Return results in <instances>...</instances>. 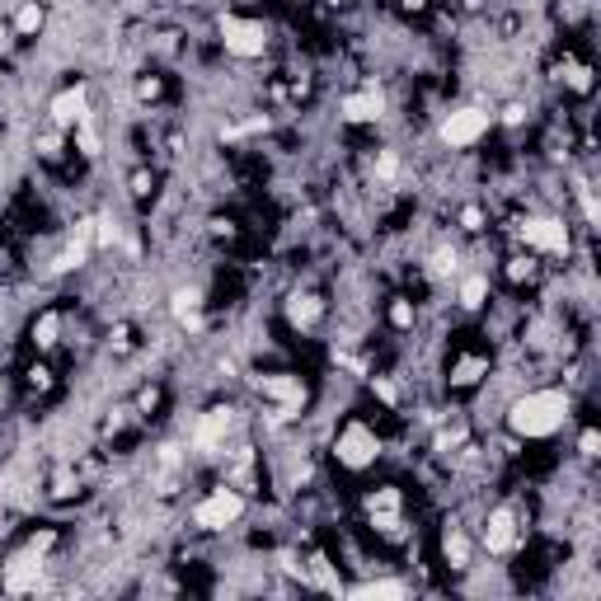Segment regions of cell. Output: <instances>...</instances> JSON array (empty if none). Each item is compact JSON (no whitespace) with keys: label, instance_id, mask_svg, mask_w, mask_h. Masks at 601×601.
Here are the masks:
<instances>
[{"label":"cell","instance_id":"74e56055","mask_svg":"<svg viewBox=\"0 0 601 601\" xmlns=\"http://www.w3.org/2000/svg\"><path fill=\"white\" fill-rule=\"evenodd\" d=\"M113 348H118V353H132V348H137V329H132V324H118V329H113Z\"/></svg>","mask_w":601,"mask_h":601},{"label":"cell","instance_id":"83f0119b","mask_svg":"<svg viewBox=\"0 0 601 601\" xmlns=\"http://www.w3.org/2000/svg\"><path fill=\"white\" fill-rule=\"evenodd\" d=\"M80 494V475L76 470H52V479H47V498H52V503H66V498H76Z\"/></svg>","mask_w":601,"mask_h":601},{"label":"cell","instance_id":"ffe728a7","mask_svg":"<svg viewBox=\"0 0 601 601\" xmlns=\"http://www.w3.org/2000/svg\"><path fill=\"white\" fill-rule=\"evenodd\" d=\"M489 273H456V301L461 310H484L489 306Z\"/></svg>","mask_w":601,"mask_h":601},{"label":"cell","instance_id":"ee69618b","mask_svg":"<svg viewBox=\"0 0 601 601\" xmlns=\"http://www.w3.org/2000/svg\"><path fill=\"white\" fill-rule=\"evenodd\" d=\"M465 5H479V0H465Z\"/></svg>","mask_w":601,"mask_h":601},{"label":"cell","instance_id":"f1b7e54d","mask_svg":"<svg viewBox=\"0 0 601 601\" xmlns=\"http://www.w3.org/2000/svg\"><path fill=\"white\" fill-rule=\"evenodd\" d=\"M371 179L376 184H395L400 179V151H376V160H371Z\"/></svg>","mask_w":601,"mask_h":601},{"label":"cell","instance_id":"f35d334b","mask_svg":"<svg viewBox=\"0 0 601 601\" xmlns=\"http://www.w3.org/2000/svg\"><path fill=\"white\" fill-rule=\"evenodd\" d=\"M494 118H503V127H522L526 118H531V108H526V104H508L503 113H494Z\"/></svg>","mask_w":601,"mask_h":601},{"label":"cell","instance_id":"836d02e7","mask_svg":"<svg viewBox=\"0 0 601 601\" xmlns=\"http://www.w3.org/2000/svg\"><path fill=\"white\" fill-rule=\"evenodd\" d=\"M578 456H583V461H597V456H601V432L592 428V423L578 428Z\"/></svg>","mask_w":601,"mask_h":601},{"label":"cell","instance_id":"1f68e13d","mask_svg":"<svg viewBox=\"0 0 601 601\" xmlns=\"http://www.w3.org/2000/svg\"><path fill=\"white\" fill-rule=\"evenodd\" d=\"M155 184H160V179H155L151 170H132V179H127V193H132V202H151L155 198Z\"/></svg>","mask_w":601,"mask_h":601},{"label":"cell","instance_id":"cb8c5ba5","mask_svg":"<svg viewBox=\"0 0 601 601\" xmlns=\"http://www.w3.org/2000/svg\"><path fill=\"white\" fill-rule=\"evenodd\" d=\"M24 390H29V395H52V390H57V371H52L47 357H33L29 367H24Z\"/></svg>","mask_w":601,"mask_h":601},{"label":"cell","instance_id":"277c9868","mask_svg":"<svg viewBox=\"0 0 601 601\" xmlns=\"http://www.w3.org/2000/svg\"><path fill=\"white\" fill-rule=\"evenodd\" d=\"M245 512H249L245 489L231 484V479H221V484H212V489L193 503V526H198L202 536H221V531L245 522Z\"/></svg>","mask_w":601,"mask_h":601},{"label":"cell","instance_id":"ac0fdd59","mask_svg":"<svg viewBox=\"0 0 601 601\" xmlns=\"http://www.w3.org/2000/svg\"><path fill=\"white\" fill-rule=\"evenodd\" d=\"M10 29H15L19 43L38 38V33L47 29V5L43 0H15V10H10Z\"/></svg>","mask_w":601,"mask_h":601},{"label":"cell","instance_id":"6da1fadb","mask_svg":"<svg viewBox=\"0 0 601 601\" xmlns=\"http://www.w3.org/2000/svg\"><path fill=\"white\" fill-rule=\"evenodd\" d=\"M569 418H573V400H569V390H559V386L526 390V395H517L508 404V432L517 442H550Z\"/></svg>","mask_w":601,"mask_h":601},{"label":"cell","instance_id":"e0dca14e","mask_svg":"<svg viewBox=\"0 0 601 601\" xmlns=\"http://www.w3.org/2000/svg\"><path fill=\"white\" fill-rule=\"evenodd\" d=\"M202 306H207V301H202V287H179V292H170V315L184 334H202V329H207Z\"/></svg>","mask_w":601,"mask_h":601},{"label":"cell","instance_id":"4316f807","mask_svg":"<svg viewBox=\"0 0 601 601\" xmlns=\"http://www.w3.org/2000/svg\"><path fill=\"white\" fill-rule=\"evenodd\" d=\"M386 508H404V494L395 484H371L367 494H362V517L367 512H386Z\"/></svg>","mask_w":601,"mask_h":601},{"label":"cell","instance_id":"2e32d148","mask_svg":"<svg viewBox=\"0 0 601 601\" xmlns=\"http://www.w3.org/2000/svg\"><path fill=\"white\" fill-rule=\"evenodd\" d=\"M437 555H442V564H447L451 573H465L470 564H475L479 545H475V536H470L461 522H447V526H442V536H437Z\"/></svg>","mask_w":601,"mask_h":601},{"label":"cell","instance_id":"52a82bcc","mask_svg":"<svg viewBox=\"0 0 601 601\" xmlns=\"http://www.w3.org/2000/svg\"><path fill=\"white\" fill-rule=\"evenodd\" d=\"M494 108L484 104H461L451 108L447 118L437 123V137H442V146H451V151H470V146H479V141L494 132Z\"/></svg>","mask_w":601,"mask_h":601},{"label":"cell","instance_id":"8992f818","mask_svg":"<svg viewBox=\"0 0 601 601\" xmlns=\"http://www.w3.org/2000/svg\"><path fill=\"white\" fill-rule=\"evenodd\" d=\"M216 38L226 47V57H235V62H259L263 52L273 47V29L254 15H221Z\"/></svg>","mask_w":601,"mask_h":601},{"label":"cell","instance_id":"484cf974","mask_svg":"<svg viewBox=\"0 0 601 601\" xmlns=\"http://www.w3.org/2000/svg\"><path fill=\"white\" fill-rule=\"evenodd\" d=\"M503 278L512 282V287H531V282L540 278V263H536V254L526 249V254H512L508 263H503Z\"/></svg>","mask_w":601,"mask_h":601},{"label":"cell","instance_id":"3957f363","mask_svg":"<svg viewBox=\"0 0 601 601\" xmlns=\"http://www.w3.org/2000/svg\"><path fill=\"white\" fill-rule=\"evenodd\" d=\"M334 465L343 475H367L371 465L381 461V432L371 428L367 418H343V428L334 432V447H329Z\"/></svg>","mask_w":601,"mask_h":601},{"label":"cell","instance_id":"f546056e","mask_svg":"<svg viewBox=\"0 0 601 601\" xmlns=\"http://www.w3.org/2000/svg\"><path fill=\"white\" fill-rule=\"evenodd\" d=\"M456 221H461L465 235H479L484 226H489V212L479 207V202H461V212H456Z\"/></svg>","mask_w":601,"mask_h":601},{"label":"cell","instance_id":"d590c367","mask_svg":"<svg viewBox=\"0 0 601 601\" xmlns=\"http://www.w3.org/2000/svg\"><path fill=\"white\" fill-rule=\"evenodd\" d=\"M578 207H583V216H587V231H597L601 212H597V198H592V184H578Z\"/></svg>","mask_w":601,"mask_h":601},{"label":"cell","instance_id":"8fae6325","mask_svg":"<svg viewBox=\"0 0 601 601\" xmlns=\"http://www.w3.org/2000/svg\"><path fill=\"white\" fill-rule=\"evenodd\" d=\"M85 118H90V85L76 80V85H62V90L47 99V127H57L66 137H71Z\"/></svg>","mask_w":601,"mask_h":601},{"label":"cell","instance_id":"b9f144b4","mask_svg":"<svg viewBox=\"0 0 601 601\" xmlns=\"http://www.w3.org/2000/svg\"><path fill=\"white\" fill-rule=\"evenodd\" d=\"M400 10H404L409 19H418V15H428V0H404Z\"/></svg>","mask_w":601,"mask_h":601},{"label":"cell","instance_id":"5b68a950","mask_svg":"<svg viewBox=\"0 0 601 601\" xmlns=\"http://www.w3.org/2000/svg\"><path fill=\"white\" fill-rule=\"evenodd\" d=\"M254 390L268 404V423H292L310 404V386L296 371H263V376H254Z\"/></svg>","mask_w":601,"mask_h":601},{"label":"cell","instance_id":"d6986e66","mask_svg":"<svg viewBox=\"0 0 601 601\" xmlns=\"http://www.w3.org/2000/svg\"><path fill=\"white\" fill-rule=\"evenodd\" d=\"M367 526L376 536L386 540V545H404V540L414 536V526L404 517V508H386V512H367Z\"/></svg>","mask_w":601,"mask_h":601},{"label":"cell","instance_id":"30bf717a","mask_svg":"<svg viewBox=\"0 0 601 601\" xmlns=\"http://www.w3.org/2000/svg\"><path fill=\"white\" fill-rule=\"evenodd\" d=\"M235 428H240V409L212 404V409L198 418V428H193V451H198V456H221L226 442L235 437Z\"/></svg>","mask_w":601,"mask_h":601},{"label":"cell","instance_id":"7402d4cb","mask_svg":"<svg viewBox=\"0 0 601 601\" xmlns=\"http://www.w3.org/2000/svg\"><path fill=\"white\" fill-rule=\"evenodd\" d=\"M386 324L395 329V334H414V324H418V301L414 296H390L386 301Z\"/></svg>","mask_w":601,"mask_h":601},{"label":"cell","instance_id":"9c48e42d","mask_svg":"<svg viewBox=\"0 0 601 601\" xmlns=\"http://www.w3.org/2000/svg\"><path fill=\"white\" fill-rule=\"evenodd\" d=\"M517 240H522L531 254H545V259H569L573 254V231L564 216H526L517 226Z\"/></svg>","mask_w":601,"mask_h":601},{"label":"cell","instance_id":"d6a6232c","mask_svg":"<svg viewBox=\"0 0 601 601\" xmlns=\"http://www.w3.org/2000/svg\"><path fill=\"white\" fill-rule=\"evenodd\" d=\"M371 395H376V400L386 404V409H400V404H404L400 386H395V381H390V376H371Z\"/></svg>","mask_w":601,"mask_h":601},{"label":"cell","instance_id":"4fadbf2b","mask_svg":"<svg viewBox=\"0 0 601 601\" xmlns=\"http://www.w3.org/2000/svg\"><path fill=\"white\" fill-rule=\"evenodd\" d=\"M339 118L348 127H371L386 118V90L376 85V80H367V85H357V90H348L339 99Z\"/></svg>","mask_w":601,"mask_h":601},{"label":"cell","instance_id":"7bdbcfd3","mask_svg":"<svg viewBox=\"0 0 601 601\" xmlns=\"http://www.w3.org/2000/svg\"><path fill=\"white\" fill-rule=\"evenodd\" d=\"M329 5H339V10H343V5H353V0H329Z\"/></svg>","mask_w":601,"mask_h":601},{"label":"cell","instance_id":"ab89813d","mask_svg":"<svg viewBox=\"0 0 601 601\" xmlns=\"http://www.w3.org/2000/svg\"><path fill=\"white\" fill-rule=\"evenodd\" d=\"M212 235H216V240H235V235H240L235 216H212Z\"/></svg>","mask_w":601,"mask_h":601},{"label":"cell","instance_id":"ba28073f","mask_svg":"<svg viewBox=\"0 0 601 601\" xmlns=\"http://www.w3.org/2000/svg\"><path fill=\"white\" fill-rule=\"evenodd\" d=\"M522 536H526L522 512L512 508V503H498V508L484 512V522H479L475 545L484 550V555L508 559V555H517V545H522Z\"/></svg>","mask_w":601,"mask_h":601},{"label":"cell","instance_id":"7a4b0ae2","mask_svg":"<svg viewBox=\"0 0 601 601\" xmlns=\"http://www.w3.org/2000/svg\"><path fill=\"white\" fill-rule=\"evenodd\" d=\"M57 531L52 526H38L24 545H19L15 555L0 564V587L10 592V597H24V592H38L47 578V564H52V550H57Z\"/></svg>","mask_w":601,"mask_h":601},{"label":"cell","instance_id":"e575fe53","mask_svg":"<svg viewBox=\"0 0 601 601\" xmlns=\"http://www.w3.org/2000/svg\"><path fill=\"white\" fill-rule=\"evenodd\" d=\"M71 137H76L80 155H90V160H94V155H99V137H94V123H90V118H85V123H80L76 132H71Z\"/></svg>","mask_w":601,"mask_h":601},{"label":"cell","instance_id":"60d3db41","mask_svg":"<svg viewBox=\"0 0 601 601\" xmlns=\"http://www.w3.org/2000/svg\"><path fill=\"white\" fill-rule=\"evenodd\" d=\"M15 29H10V19H0V57H10V52H15Z\"/></svg>","mask_w":601,"mask_h":601},{"label":"cell","instance_id":"9a60e30c","mask_svg":"<svg viewBox=\"0 0 601 601\" xmlns=\"http://www.w3.org/2000/svg\"><path fill=\"white\" fill-rule=\"evenodd\" d=\"M66 339V310L62 306H47L29 320V348L33 357H52Z\"/></svg>","mask_w":601,"mask_h":601},{"label":"cell","instance_id":"44dd1931","mask_svg":"<svg viewBox=\"0 0 601 601\" xmlns=\"http://www.w3.org/2000/svg\"><path fill=\"white\" fill-rule=\"evenodd\" d=\"M343 592H348V597H357V601H381V597L400 601V597H409V583H404V578H367V583L343 587Z\"/></svg>","mask_w":601,"mask_h":601},{"label":"cell","instance_id":"603a6c76","mask_svg":"<svg viewBox=\"0 0 601 601\" xmlns=\"http://www.w3.org/2000/svg\"><path fill=\"white\" fill-rule=\"evenodd\" d=\"M559 85L569 94H592V66L578 62V57H564L559 62Z\"/></svg>","mask_w":601,"mask_h":601},{"label":"cell","instance_id":"5bb4252c","mask_svg":"<svg viewBox=\"0 0 601 601\" xmlns=\"http://www.w3.org/2000/svg\"><path fill=\"white\" fill-rule=\"evenodd\" d=\"M324 315H329V301L320 292H310V287H296L287 301H282V320L292 334H320Z\"/></svg>","mask_w":601,"mask_h":601},{"label":"cell","instance_id":"7c38bea8","mask_svg":"<svg viewBox=\"0 0 601 601\" xmlns=\"http://www.w3.org/2000/svg\"><path fill=\"white\" fill-rule=\"evenodd\" d=\"M489 371H494L489 348H461L447 367V390L451 395H470V390H479L484 381H489Z\"/></svg>","mask_w":601,"mask_h":601},{"label":"cell","instance_id":"8d00e7d4","mask_svg":"<svg viewBox=\"0 0 601 601\" xmlns=\"http://www.w3.org/2000/svg\"><path fill=\"white\" fill-rule=\"evenodd\" d=\"M155 409H160V386H146V390L137 395V414H141V418H151Z\"/></svg>","mask_w":601,"mask_h":601},{"label":"cell","instance_id":"d4e9b609","mask_svg":"<svg viewBox=\"0 0 601 601\" xmlns=\"http://www.w3.org/2000/svg\"><path fill=\"white\" fill-rule=\"evenodd\" d=\"M461 273V249L456 245H437L428 254V278H437V282H447V278H456Z\"/></svg>","mask_w":601,"mask_h":601},{"label":"cell","instance_id":"4dcf8cb0","mask_svg":"<svg viewBox=\"0 0 601 601\" xmlns=\"http://www.w3.org/2000/svg\"><path fill=\"white\" fill-rule=\"evenodd\" d=\"M132 94H137V104H160L165 99V80L160 76H137V85H132Z\"/></svg>","mask_w":601,"mask_h":601}]
</instances>
